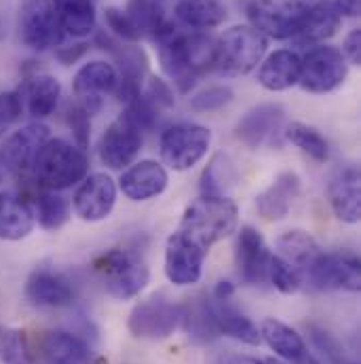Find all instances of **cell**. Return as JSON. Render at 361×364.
I'll return each mask as SVG.
<instances>
[{"label": "cell", "instance_id": "obj_41", "mask_svg": "<svg viewBox=\"0 0 361 364\" xmlns=\"http://www.w3.org/2000/svg\"><path fill=\"white\" fill-rule=\"evenodd\" d=\"M66 123L77 140V146H81L83 151L87 149L91 136V114L81 106V104H70L66 110Z\"/></svg>", "mask_w": 361, "mask_h": 364}, {"label": "cell", "instance_id": "obj_31", "mask_svg": "<svg viewBox=\"0 0 361 364\" xmlns=\"http://www.w3.org/2000/svg\"><path fill=\"white\" fill-rule=\"evenodd\" d=\"M53 6L57 11L64 34L85 38L95 32V0H53Z\"/></svg>", "mask_w": 361, "mask_h": 364}, {"label": "cell", "instance_id": "obj_18", "mask_svg": "<svg viewBox=\"0 0 361 364\" xmlns=\"http://www.w3.org/2000/svg\"><path fill=\"white\" fill-rule=\"evenodd\" d=\"M260 337L272 352L285 364H321L304 343L302 335H298L291 326L281 320L267 318L260 324Z\"/></svg>", "mask_w": 361, "mask_h": 364}, {"label": "cell", "instance_id": "obj_9", "mask_svg": "<svg viewBox=\"0 0 361 364\" xmlns=\"http://www.w3.org/2000/svg\"><path fill=\"white\" fill-rule=\"evenodd\" d=\"M349 75V62L336 47H315L300 62L298 85L309 93L338 90Z\"/></svg>", "mask_w": 361, "mask_h": 364}, {"label": "cell", "instance_id": "obj_29", "mask_svg": "<svg viewBox=\"0 0 361 364\" xmlns=\"http://www.w3.org/2000/svg\"><path fill=\"white\" fill-rule=\"evenodd\" d=\"M302 58L291 49H279L260 62L258 83L269 91H285L298 85Z\"/></svg>", "mask_w": 361, "mask_h": 364}, {"label": "cell", "instance_id": "obj_50", "mask_svg": "<svg viewBox=\"0 0 361 364\" xmlns=\"http://www.w3.org/2000/svg\"><path fill=\"white\" fill-rule=\"evenodd\" d=\"M267 364H285L283 360H274V358H269V360H265Z\"/></svg>", "mask_w": 361, "mask_h": 364}, {"label": "cell", "instance_id": "obj_39", "mask_svg": "<svg viewBox=\"0 0 361 364\" xmlns=\"http://www.w3.org/2000/svg\"><path fill=\"white\" fill-rule=\"evenodd\" d=\"M104 21H106L108 34H112L114 38H118L123 43H135L142 38L140 32L135 30V26L131 23L129 15L118 6H108L104 13Z\"/></svg>", "mask_w": 361, "mask_h": 364}, {"label": "cell", "instance_id": "obj_43", "mask_svg": "<svg viewBox=\"0 0 361 364\" xmlns=\"http://www.w3.org/2000/svg\"><path fill=\"white\" fill-rule=\"evenodd\" d=\"M142 95L161 112V110H167V108H174L176 104V97H174V90L170 87V83H165L163 79H157V77H150L146 87L142 90Z\"/></svg>", "mask_w": 361, "mask_h": 364}, {"label": "cell", "instance_id": "obj_5", "mask_svg": "<svg viewBox=\"0 0 361 364\" xmlns=\"http://www.w3.org/2000/svg\"><path fill=\"white\" fill-rule=\"evenodd\" d=\"M93 269L104 290L118 301H129L138 296L146 288L150 277L146 261L138 252L125 248H112L99 255L93 261Z\"/></svg>", "mask_w": 361, "mask_h": 364}, {"label": "cell", "instance_id": "obj_30", "mask_svg": "<svg viewBox=\"0 0 361 364\" xmlns=\"http://www.w3.org/2000/svg\"><path fill=\"white\" fill-rule=\"evenodd\" d=\"M125 13L129 15L140 36H148L157 43L178 30L165 17V9L159 0H129Z\"/></svg>", "mask_w": 361, "mask_h": 364}, {"label": "cell", "instance_id": "obj_28", "mask_svg": "<svg viewBox=\"0 0 361 364\" xmlns=\"http://www.w3.org/2000/svg\"><path fill=\"white\" fill-rule=\"evenodd\" d=\"M300 195V178L294 172L279 174L272 184L256 197L258 214L265 220H281L289 214L294 201Z\"/></svg>", "mask_w": 361, "mask_h": 364}, {"label": "cell", "instance_id": "obj_4", "mask_svg": "<svg viewBox=\"0 0 361 364\" xmlns=\"http://www.w3.org/2000/svg\"><path fill=\"white\" fill-rule=\"evenodd\" d=\"M269 41L252 26H233L216 41L213 68L224 77L250 75L262 62Z\"/></svg>", "mask_w": 361, "mask_h": 364}, {"label": "cell", "instance_id": "obj_2", "mask_svg": "<svg viewBox=\"0 0 361 364\" xmlns=\"http://www.w3.org/2000/svg\"><path fill=\"white\" fill-rule=\"evenodd\" d=\"M237 223L239 210L233 199L201 195L186 208L178 231L209 250L213 244L228 237L237 229Z\"/></svg>", "mask_w": 361, "mask_h": 364}, {"label": "cell", "instance_id": "obj_46", "mask_svg": "<svg viewBox=\"0 0 361 364\" xmlns=\"http://www.w3.org/2000/svg\"><path fill=\"white\" fill-rule=\"evenodd\" d=\"M313 331V339L315 343L323 350V354H328L334 363H340L343 360V352H338V346L332 341V337L323 331H317V328H311Z\"/></svg>", "mask_w": 361, "mask_h": 364}, {"label": "cell", "instance_id": "obj_13", "mask_svg": "<svg viewBox=\"0 0 361 364\" xmlns=\"http://www.w3.org/2000/svg\"><path fill=\"white\" fill-rule=\"evenodd\" d=\"M207 248L190 240L186 233L176 231L165 246V275L176 286H190L201 279Z\"/></svg>", "mask_w": 361, "mask_h": 364}, {"label": "cell", "instance_id": "obj_38", "mask_svg": "<svg viewBox=\"0 0 361 364\" xmlns=\"http://www.w3.org/2000/svg\"><path fill=\"white\" fill-rule=\"evenodd\" d=\"M267 277L271 279L272 286L283 294H294L302 286V273L298 272L294 265H289L285 259H281L279 255H271Z\"/></svg>", "mask_w": 361, "mask_h": 364}, {"label": "cell", "instance_id": "obj_23", "mask_svg": "<svg viewBox=\"0 0 361 364\" xmlns=\"http://www.w3.org/2000/svg\"><path fill=\"white\" fill-rule=\"evenodd\" d=\"M306 17L300 32L291 38L296 45H317L334 36L340 26V15L332 0H304Z\"/></svg>", "mask_w": 361, "mask_h": 364}, {"label": "cell", "instance_id": "obj_26", "mask_svg": "<svg viewBox=\"0 0 361 364\" xmlns=\"http://www.w3.org/2000/svg\"><path fill=\"white\" fill-rule=\"evenodd\" d=\"M19 95L28 114L36 121H43L55 112L62 97V85L51 75H34L23 81Z\"/></svg>", "mask_w": 361, "mask_h": 364}, {"label": "cell", "instance_id": "obj_12", "mask_svg": "<svg viewBox=\"0 0 361 364\" xmlns=\"http://www.w3.org/2000/svg\"><path fill=\"white\" fill-rule=\"evenodd\" d=\"M304 275L319 290L357 292L361 288L360 259L353 252H321Z\"/></svg>", "mask_w": 361, "mask_h": 364}, {"label": "cell", "instance_id": "obj_6", "mask_svg": "<svg viewBox=\"0 0 361 364\" xmlns=\"http://www.w3.org/2000/svg\"><path fill=\"white\" fill-rule=\"evenodd\" d=\"M17 28L21 43L32 51L60 47L66 36L53 0H21Z\"/></svg>", "mask_w": 361, "mask_h": 364}, {"label": "cell", "instance_id": "obj_42", "mask_svg": "<svg viewBox=\"0 0 361 364\" xmlns=\"http://www.w3.org/2000/svg\"><path fill=\"white\" fill-rule=\"evenodd\" d=\"M23 112V104H21V95L19 91H2L0 93V136L4 132H9Z\"/></svg>", "mask_w": 361, "mask_h": 364}, {"label": "cell", "instance_id": "obj_22", "mask_svg": "<svg viewBox=\"0 0 361 364\" xmlns=\"http://www.w3.org/2000/svg\"><path fill=\"white\" fill-rule=\"evenodd\" d=\"M207 305H209V316L218 335H226L248 346L262 343L258 326L248 316H243L235 305H231V299H211V301L207 299Z\"/></svg>", "mask_w": 361, "mask_h": 364}, {"label": "cell", "instance_id": "obj_33", "mask_svg": "<svg viewBox=\"0 0 361 364\" xmlns=\"http://www.w3.org/2000/svg\"><path fill=\"white\" fill-rule=\"evenodd\" d=\"M176 17L188 28L209 30L226 19V9L220 0H180Z\"/></svg>", "mask_w": 361, "mask_h": 364}, {"label": "cell", "instance_id": "obj_40", "mask_svg": "<svg viewBox=\"0 0 361 364\" xmlns=\"http://www.w3.org/2000/svg\"><path fill=\"white\" fill-rule=\"evenodd\" d=\"M233 90L226 87V85H213V87H207L201 93H196L192 100H190V108L194 112H213V110H220L224 108L226 104L233 102Z\"/></svg>", "mask_w": 361, "mask_h": 364}, {"label": "cell", "instance_id": "obj_35", "mask_svg": "<svg viewBox=\"0 0 361 364\" xmlns=\"http://www.w3.org/2000/svg\"><path fill=\"white\" fill-rule=\"evenodd\" d=\"M283 136L294 146H298L302 153H306L313 161H317V164L328 161L330 146H328V140L319 134V129H315L306 123H300V121H291L283 127Z\"/></svg>", "mask_w": 361, "mask_h": 364}, {"label": "cell", "instance_id": "obj_32", "mask_svg": "<svg viewBox=\"0 0 361 364\" xmlns=\"http://www.w3.org/2000/svg\"><path fill=\"white\" fill-rule=\"evenodd\" d=\"M277 248L281 252L279 257L285 259L289 265H294L302 275L317 261V257L323 252L319 248L317 240L311 233L302 231V229H294V231L283 233L277 240Z\"/></svg>", "mask_w": 361, "mask_h": 364}, {"label": "cell", "instance_id": "obj_15", "mask_svg": "<svg viewBox=\"0 0 361 364\" xmlns=\"http://www.w3.org/2000/svg\"><path fill=\"white\" fill-rule=\"evenodd\" d=\"M142 151V132L123 114L108 125L99 140V157L110 170L129 168Z\"/></svg>", "mask_w": 361, "mask_h": 364}, {"label": "cell", "instance_id": "obj_49", "mask_svg": "<svg viewBox=\"0 0 361 364\" xmlns=\"http://www.w3.org/2000/svg\"><path fill=\"white\" fill-rule=\"evenodd\" d=\"M235 292V286L231 282H220L213 290V299H231Z\"/></svg>", "mask_w": 361, "mask_h": 364}, {"label": "cell", "instance_id": "obj_14", "mask_svg": "<svg viewBox=\"0 0 361 364\" xmlns=\"http://www.w3.org/2000/svg\"><path fill=\"white\" fill-rule=\"evenodd\" d=\"M285 127V110L279 104H260L248 110L237 123L235 136L248 149H262L279 142Z\"/></svg>", "mask_w": 361, "mask_h": 364}, {"label": "cell", "instance_id": "obj_48", "mask_svg": "<svg viewBox=\"0 0 361 364\" xmlns=\"http://www.w3.org/2000/svg\"><path fill=\"white\" fill-rule=\"evenodd\" d=\"M220 364H267L265 360H258V358H252V356H245V354H228L224 356Z\"/></svg>", "mask_w": 361, "mask_h": 364}, {"label": "cell", "instance_id": "obj_19", "mask_svg": "<svg viewBox=\"0 0 361 364\" xmlns=\"http://www.w3.org/2000/svg\"><path fill=\"white\" fill-rule=\"evenodd\" d=\"M167 170L152 159L133 164L127 168L118 181L123 195L131 201H148L152 197H159L167 188Z\"/></svg>", "mask_w": 361, "mask_h": 364}, {"label": "cell", "instance_id": "obj_37", "mask_svg": "<svg viewBox=\"0 0 361 364\" xmlns=\"http://www.w3.org/2000/svg\"><path fill=\"white\" fill-rule=\"evenodd\" d=\"M0 363L34 364L28 337L19 328H0Z\"/></svg>", "mask_w": 361, "mask_h": 364}, {"label": "cell", "instance_id": "obj_27", "mask_svg": "<svg viewBox=\"0 0 361 364\" xmlns=\"http://www.w3.org/2000/svg\"><path fill=\"white\" fill-rule=\"evenodd\" d=\"M330 205L343 223H360L361 212V182L355 168H345L338 172L328 188Z\"/></svg>", "mask_w": 361, "mask_h": 364}, {"label": "cell", "instance_id": "obj_10", "mask_svg": "<svg viewBox=\"0 0 361 364\" xmlns=\"http://www.w3.org/2000/svg\"><path fill=\"white\" fill-rule=\"evenodd\" d=\"M129 331L140 339H167L182 324V305L165 294H152L140 301L129 314Z\"/></svg>", "mask_w": 361, "mask_h": 364}, {"label": "cell", "instance_id": "obj_44", "mask_svg": "<svg viewBox=\"0 0 361 364\" xmlns=\"http://www.w3.org/2000/svg\"><path fill=\"white\" fill-rule=\"evenodd\" d=\"M89 43H77V45H68V47H60L55 51V58L64 64V66H72L79 60L85 58V53L89 51Z\"/></svg>", "mask_w": 361, "mask_h": 364}, {"label": "cell", "instance_id": "obj_11", "mask_svg": "<svg viewBox=\"0 0 361 364\" xmlns=\"http://www.w3.org/2000/svg\"><path fill=\"white\" fill-rule=\"evenodd\" d=\"M47 140H49V127L40 121L19 127L0 146V166L17 178L30 176L34 161Z\"/></svg>", "mask_w": 361, "mask_h": 364}, {"label": "cell", "instance_id": "obj_1", "mask_svg": "<svg viewBox=\"0 0 361 364\" xmlns=\"http://www.w3.org/2000/svg\"><path fill=\"white\" fill-rule=\"evenodd\" d=\"M159 45L161 66L180 93H188L199 77L213 68L216 41L203 32L184 34L176 30Z\"/></svg>", "mask_w": 361, "mask_h": 364}, {"label": "cell", "instance_id": "obj_3", "mask_svg": "<svg viewBox=\"0 0 361 364\" xmlns=\"http://www.w3.org/2000/svg\"><path fill=\"white\" fill-rule=\"evenodd\" d=\"M87 172H89L87 153L64 138H49L40 149L32 168L34 181L49 191L70 188L85 181Z\"/></svg>", "mask_w": 361, "mask_h": 364}, {"label": "cell", "instance_id": "obj_17", "mask_svg": "<svg viewBox=\"0 0 361 364\" xmlns=\"http://www.w3.org/2000/svg\"><path fill=\"white\" fill-rule=\"evenodd\" d=\"M116 203V184L108 174H91L74 195V212L87 223H99L110 216Z\"/></svg>", "mask_w": 361, "mask_h": 364}, {"label": "cell", "instance_id": "obj_20", "mask_svg": "<svg viewBox=\"0 0 361 364\" xmlns=\"http://www.w3.org/2000/svg\"><path fill=\"white\" fill-rule=\"evenodd\" d=\"M26 296L38 307H66L74 301V286L60 272L38 267L26 282Z\"/></svg>", "mask_w": 361, "mask_h": 364}, {"label": "cell", "instance_id": "obj_24", "mask_svg": "<svg viewBox=\"0 0 361 364\" xmlns=\"http://www.w3.org/2000/svg\"><path fill=\"white\" fill-rule=\"evenodd\" d=\"M38 350L43 364H93L89 346L79 335L68 331L45 333Z\"/></svg>", "mask_w": 361, "mask_h": 364}, {"label": "cell", "instance_id": "obj_25", "mask_svg": "<svg viewBox=\"0 0 361 364\" xmlns=\"http://www.w3.org/2000/svg\"><path fill=\"white\" fill-rule=\"evenodd\" d=\"M34 210L21 195L13 191H0V240L17 242L32 233Z\"/></svg>", "mask_w": 361, "mask_h": 364}, {"label": "cell", "instance_id": "obj_34", "mask_svg": "<svg viewBox=\"0 0 361 364\" xmlns=\"http://www.w3.org/2000/svg\"><path fill=\"white\" fill-rule=\"evenodd\" d=\"M32 210H34V218L38 220V225L45 231H57L70 218V203L60 191L43 188L36 195V199L32 203Z\"/></svg>", "mask_w": 361, "mask_h": 364}, {"label": "cell", "instance_id": "obj_36", "mask_svg": "<svg viewBox=\"0 0 361 364\" xmlns=\"http://www.w3.org/2000/svg\"><path fill=\"white\" fill-rule=\"evenodd\" d=\"M235 181H237V174H235L231 157L224 153H218L201 174V195L228 197V191Z\"/></svg>", "mask_w": 361, "mask_h": 364}, {"label": "cell", "instance_id": "obj_16", "mask_svg": "<svg viewBox=\"0 0 361 364\" xmlns=\"http://www.w3.org/2000/svg\"><path fill=\"white\" fill-rule=\"evenodd\" d=\"M116 83H118V75L112 64L101 62V60L85 64L77 73L74 83H72L77 104H81L91 117L97 114L101 110L104 93L116 90Z\"/></svg>", "mask_w": 361, "mask_h": 364}, {"label": "cell", "instance_id": "obj_47", "mask_svg": "<svg viewBox=\"0 0 361 364\" xmlns=\"http://www.w3.org/2000/svg\"><path fill=\"white\" fill-rule=\"evenodd\" d=\"M334 9L338 11V15L343 17H360L361 13V0H332Z\"/></svg>", "mask_w": 361, "mask_h": 364}, {"label": "cell", "instance_id": "obj_21", "mask_svg": "<svg viewBox=\"0 0 361 364\" xmlns=\"http://www.w3.org/2000/svg\"><path fill=\"white\" fill-rule=\"evenodd\" d=\"M271 252L265 237L254 227H243L237 240V265L245 284H260L267 279Z\"/></svg>", "mask_w": 361, "mask_h": 364}, {"label": "cell", "instance_id": "obj_45", "mask_svg": "<svg viewBox=\"0 0 361 364\" xmlns=\"http://www.w3.org/2000/svg\"><path fill=\"white\" fill-rule=\"evenodd\" d=\"M345 55V60L353 66H360L361 64V30L355 28L351 30V34L345 38V47L340 51Z\"/></svg>", "mask_w": 361, "mask_h": 364}, {"label": "cell", "instance_id": "obj_8", "mask_svg": "<svg viewBox=\"0 0 361 364\" xmlns=\"http://www.w3.org/2000/svg\"><path fill=\"white\" fill-rule=\"evenodd\" d=\"M211 132L199 123H176L161 136V157L176 170L186 172L194 168L209 151Z\"/></svg>", "mask_w": 361, "mask_h": 364}, {"label": "cell", "instance_id": "obj_7", "mask_svg": "<svg viewBox=\"0 0 361 364\" xmlns=\"http://www.w3.org/2000/svg\"><path fill=\"white\" fill-rule=\"evenodd\" d=\"M248 17L254 30L274 41L294 38L306 17L304 0H252Z\"/></svg>", "mask_w": 361, "mask_h": 364}]
</instances>
